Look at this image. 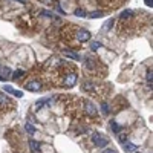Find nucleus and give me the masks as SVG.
Segmentation results:
<instances>
[{"label": "nucleus", "mask_w": 153, "mask_h": 153, "mask_svg": "<svg viewBox=\"0 0 153 153\" xmlns=\"http://www.w3.org/2000/svg\"><path fill=\"white\" fill-rule=\"evenodd\" d=\"M25 130L28 132L29 135H32V133H35V127L32 124H29V123H26V125H25Z\"/></svg>", "instance_id": "obj_14"}, {"label": "nucleus", "mask_w": 153, "mask_h": 153, "mask_svg": "<svg viewBox=\"0 0 153 153\" xmlns=\"http://www.w3.org/2000/svg\"><path fill=\"white\" fill-rule=\"evenodd\" d=\"M104 153H116L115 150H104Z\"/></svg>", "instance_id": "obj_27"}, {"label": "nucleus", "mask_w": 153, "mask_h": 153, "mask_svg": "<svg viewBox=\"0 0 153 153\" xmlns=\"http://www.w3.org/2000/svg\"><path fill=\"white\" fill-rule=\"evenodd\" d=\"M110 125H112V129H113V130H115L116 133H120V132H121V127H120V125L116 124L115 121H112V124H110Z\"/></svg>", "instance_id": "obj_18"}, {"label": "nucleus", "mask_w": 153, "mask_h": 153, "mask_svg": "<svg viewBox=\"0 0 153 153\" xmlns=\"http://www.w3.org/2000/svg\"><path fill=\"white\" fill-rule=\"evenodd\" d=\"M113 23H115V20H113V19H110L109 22H107V23L104 25V28H103V31H109V29L112 28V26H113Z\"/></svg>", "instance_id": "obj_17"}, {"label": "nucleus", "mask_w": 153, "mask_h": 153, "mask_svg": "<svg viewBox=\"0 0 153 153\" xmlns=\"http://www.w3.org/2000/svg\"><path fill=\"white\" fill-rule=\"evenodd\" d=\"M103 15H104L103 11H94V12L89 14V17H91V19H98V17H103Z\"/></svg>", "instance_id": "obj_15"}, {"label": "nucleus", "mask_w": 153, "mask_h": 153, "mask_svg": "<svg viewBox=\"0 0 153 153\" xmlns=\"http://www.w3.org/2000/svg\"><path fill=\"white\" fill-rule=\"evenodd\" d=\"M100 46H101V43H98V41H92V43H91V49H92V51H96Z\"/></svg>", "instance_id": "obj_19"}, {"label": "nucleus", "mask_w": 153, "mask_h": 153, "mask_svg": "<svg viewBox=\"0 0 153 153\" xmlns=\"http://www.w3.org/2000/svg\"><path fill=\"white\" fill-rule=\"evenodd\" d=\"M3 91H5V92H9V94H14V89H12L11 86H5Z\"/></svg>", "instance_id": "obj_22"}, {"label": "nucleus", "mask_w": 153, "mask_h": 153, "mask_svg": "<svg viewBox=\"0 0 153 153\" xmlns=\"http://www.w3.org/2000/svg\"><path fill=\"white\" fill-rule=\"evenodd\" d=\"M123 0H98V5L106 6V8H112V6H118Z\"/></svg>", "instance_id": "obj_7"}, {"label": "nucleus", "mask_w": 153, "mask_h": 153, "mask_svg": "<svg viewBox=\"0 0 153 153\" xmlns=\"http://www.w3.org/2000/svg\"><path fill=\"white\" fill-rule=\"evenodd\" d=\"M11 75V69L8 67H0V80H8Z\"/></svg>", "instance_id": "obj_10"}, {"label": "nucleus", "mask_w": 153, "mask_h": 153, "mask_svg": "<svg viewBox=\"0 0 153 153\" xmlns=\"http://www.w3.org/2000/svg\"><path fill=\"white\" fill-rule=\"evenodd\" d=\"M65 55L66 57H69V58H72V60H80V55L77 52H70V51H65Z\"/></svg>", "instance_id": "obj_13"}, {"label": "nucleus", "mask_w": 153, "mask_h": 153, "mask_svg": "<svg viewBox=\"0 0 153 153\" xmlns=\"http://www.w3.org/2000/svg\"><path fill=\"white\" fill-rule=\"evenodd\" d=\"M6 106H11V101L6 95H3V92H0V109H3Z\"/></svg>", "instance_id": "obj_9"}, {"label": "nucleus", "mask_w": 153, "mask_h": 153, "mask_svg": "<svg viewBox=\"0 0 153 153\" xmlns=\"http://www.w3.org/2000/svg\"><path fill=\"white\" fill-rule=\"evenodd\" d=\"M103 112L107 115V113H109V107H107V104L106 103H103Z\"/></svg>", "instance_id": "obj_24"}, {"label": "nucleus", "mask_w": 153, "mask_h": 153, "mask_svg": "<svg viewBox=\"0 0 153 153\" xmlns=\"http://www.w3.org/2000/svg\"><path fill=\"white\" fill-rule=\"evenodd\" d=\"M83 91L84 92H95V86L92 81H84L83 83Z\"/></svg>", "instance_id": "obj_11"}, {"label": "nucleus", "mask_w": 153, "mask_h": 153, "mask_svg": "<svg viewBox=\"0 0 153 153\" xmlns=\"http://www.w3.org/2000/svg\"><path fill=\"white\" fill-rule=\"evenodd\" d=\"M25 89L29 92H38L40 89H43V84H41L40 80L32 78V80H28V81L25 83Z\"/></svg>", "instance_id": "obj_3"}, {"label": "nucleus", "mask_w": 153, "mask_h": 153, "mask_svg": "<svg viewBox=\"0 0 153 153\" xmlns=\"http://www.w3.org/2000/svg\"><path fill=\"white\" fill-rule=\"evenodd\" d=\"M51 98H43V100H40V101H37L35 103V107H37V109H41L43 106H49L51 104Z\"/></svg>", "instance_id": "obj_12"}, {"label": "nucleus", "mask_w": 153, "mask_h": 153, "mask_svg": "<svg viewBox=\"0 0 153 153\" xmlns=\"http://www.w3.org/2000/svg\"><path fill=\"white\" fill-rule=\"evenodd\" d=\"M81 109L84 110V113H86L87 116H91V118H95V116L98 115L96 107H95L94 103H91V101H81Z\"/></svg>", "instance_id": "obj_4"}, {"label": "nucleus", "mask_w": 153, "mask_h": 153, "mask_svg": "<svg viewBox=\"0 0 153 153\" xmlns=\"http://www.w3.org/2000/svg\"><path fill=\"white\" fill-rule=\"evenodd\" d=\"M146 5H147V6H150V8H152V5H153V3H152V0H146Z\"/></svg>", "instance_id": "obj_26"}, {"label": "nucleus", "mask_w": 153, "mask_h": 153, "mask_svg": "<svg viewBox=\"0 0 153 153\" xmlns=\"http://www.w3.org/2000/svg\"><path fill=\"white\" fill-rule=\"evenodd\" d=\"M75 15H78V17H86V12H84L83 9H75Z\"/></svg>", "instance_id": "obj_21"}, {"label": "nucleus", "mask_w": 153, "mask_h": 153, "mask_svg": "<svg viewBox=\"0 0 153 153\" xmlns=\"http://www.w3.org/2000/svg\"><path fill=\"white\" fill-rule=\"evenodd\" d=\"M123 146H124L125 152H129V153H135V152H136V149H138L136 144H132V142H129V141H124Z\"/></svg>", "instance_id": "obj_8"}, {"label": "nucleus", "mask_w": 153, "mask_h": 153, "mask_svg": "<svg viewBox=\"0 0 153 153\" xmlns=\"http://www.w3.org/2000/svg\"><path fill=\"white\" fill-rule=\"evenodd\" d=\"M23 74H25L23 70H17V72H14V75H12V78H14V80H15V78H20V77H22Z\"/></svg>", "instance_id": "obj_20"}, {"label": "nucleus", "mask_w": 153, "mask_h": 153, "mask_svg": "<svg viewBox=\"0 0 153 153\" xmlns=\"http://www.w3.org/2000/svg\"><path fill=\"white\" fill-rule=\"evenodd\" d=\"M12 95H15L17 98H22V96H23V94H22L20 91H14V94H12Z\"/></svg>", "instance_id": "obj_25"}, {"label": "nucleus", "mask_w": 153, "mask_h": 153, "mask_svg": "<svg viewBox=\"0 0 153 153\" xmlns=\"http://www.w3.org/2000/svg\"><path fill=\"white\" fill-rule=\"evenodd\" d=\"M48 72H52V80L61 87H74L78 81V72L77 67L70 63H65L57 60L55 66L52 69H46Z\"/></svg>", "instance_id": "obj_1"}, {"label": "nucleus", "mask_w": 153, "mask_h": 153, "mask_svg": "<svg viewBox=\"0 0 153 153\" xmlns=\"http://www.w3.org/2000/svg\"><path fill=\"white\" fill-rule=\"evenodd\" d=\"M87 40H91V32L86 31V29H81V28H77L75 29V41L84 43Z\"/></svg>", "instance_id": "obj_5"}, {"label": "nucleus", "mask_w": 153, "mask_h": 153, "mask_svg": "<svg viewBox=\"0 0 153 153\" xmlns=\"http://www.w3.org/2000/svg\"><path fill=\"white\" fill-rule=\"evenodd\" d=\"M147 81H149V84H150V87H152V70L147 72Z\"/></svg>", "instance_id": "obj_23"}, {"label": "nucleus", "mask_w": 153, "mask_h": 153, "mask_svg": "<svg viewBox=\"0 0 153 153\" xmlns=\"http://www.w3.org/2000/svg\"><path fill=\"white\" fill-rule=\"evenodd\" d=\"M29 146H31V149H32L34 152H40V144H38L37 141H31Z\"/></svg>", "instance_id": "obj_16"}, {"label": "nucleus", "mask_w": 153, "mask_h": 153, "mask_svg": "<svg viewBox=\"0 0 153 153\" xmlns=\"http://www.w3.org/2000/svg\"><path fill=\"white\" fill-rule=\"evenodd\" d=\"M84 69L87 74H92L96 77H101V72H100V63L95 60V57H87L84 61Z\"/></svg>", "instance_id": "obj_2"}, {"label": "nucleus", "mask_w": 153, "mask_h": 153, "mask_svg": "<svg viewBox=\"0 0 153 153\" xmlns=\"http://www.w3.org/2000/svg\"><path fill=\"white\" fill-rule=\"evenodd\" d=\"M92 142L96 147H106L107 144H109V139H107L106 136H103L101 133H94L92 135Z\"/></svg>", "instance_id": "obj_6"}]
</instances>
